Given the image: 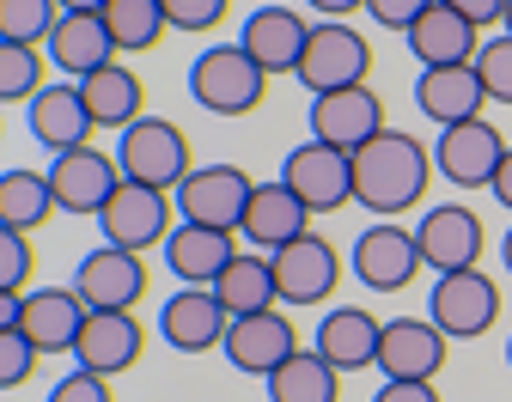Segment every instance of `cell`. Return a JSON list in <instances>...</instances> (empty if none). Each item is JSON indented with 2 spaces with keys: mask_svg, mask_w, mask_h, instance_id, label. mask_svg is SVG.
Here are the masks:
<instances>
[{
  "mask_svg": "<svg viewBox=\"0 0 512 402\" xmlns=\"http://www.w3.org/2000/svg\"><path fill=\"white\" fill-rule=\"evenodd\" d=\"M348 165H354V208H372L378 220H403L427 195L433 147H421L403 128H384L360 153H348Z\"/></svg>",
  "mask_w": 512,
  "mask_h": 402,
  "instance_id": "1",
  "label": "cell"
},
{
  "mask_svg": "<svg viewBox=\"0 0 512 402\" xmlns=\"http://www.w3.org/2000/svg\"><path fill=\"white\" fill-rule=\"evenodd\" d=\"M116 171H122V183L177 195V183L196 171V147H189V134L171 116H141L116 134Z\"/></svg>",
  "mask_w": 512,
  "mask_h": 402,
  "instance_id": "2",
  "label": "cell"
},
{
  "mask_svg": "<svg viewBox=\"0 0 512 402\" xmlns=\"http://www.w3.org/2000/svg\"><path fill=\"white\" fill-rule=\"evenodd\" d=\"M372 74V43L360 25L348 19H317L311 37H305V55L293 67V80L311 92V98H324V92H342V86H366Z\"/></svg>",
  "mask_w": 512,
  "mask_h": 402,
  "instance_id": "3",
  "label": "cell"
},
{
  "mask_svg": "<svg viewBox=\"0 0 512 402\" xmlns=\"http://www.w3.org/2000/svg\"><path fill=\"white\" fill-rule=\"evenodd\" d=\"M189 98L202 110H214V116H250L269 98V74L238 43H208L196 61H189Z\"/></svg>",
  "mask_w": 512,
  "mask_h": 402,
  "instance_id": "4",
  "label": "cell"
},
{
  "mask_svg": "<svg viewBox=\"0 0 512 402\" xmlns=\"http://www.w3.org/2000/svg\"><path fill=\"white\" fill-rule=\"evenodd\" d=\"M415 244H421V268L439 275H464V268H482V214L464 208V201H433V208L415 220Z\"/></svg>",
  "mask_w": 512,
  "mask_h": 402,
  "instance_id": "5",
  "label": "cell"
},
{
  "mask_svg": "<svg viewBox=\"0 0 512 402\" xmlns=\"http://www.w3.org/2000/svg\"><path fill=\"white\" fill-rule=\"evenodd\" d=\"M348 268H354V281L372 287V293H403V287L421 275L415 226H403V220H372V226L348 244Z\"/></svg>",
  "mask_w": 512,
  "mask_h": 402,
  "instance_id": "6",
  "label": "cell"
},
{
  "mask_svg": "<svg viewBox=\"0 0 512 402\" xmlns=\"http://www.w3.org/2000/svg\"><path fill=\"white\" fill-rule=\"evenodd\" d=\"M250 189L256 177L244 165H196L183 183H177V220L189 226H214V232H238L244 208H250Z\"/></svg>",
  "mask_w": 512,
  "mask_h": 402,
  "instance_id": "7",
  "label": "cell"
},
{
  "mask_svg": "<svg viewBox=\"0 0 512 402\" xmlns=\"http://www.w3.org/2000/svg\"><path fill=\"white\" fill-rule=\"evenodd\" d=\"M43 177H49V189H55V208H61V214H86V220H98L104 201L122 189L116 153H104V147H92V141H86V147H68V153H49Z\"/></svg>",
  "mask_w": 512,
  "mask_h": 402,
  "instance_id": "8",
  "label": "cell"
},
{
  "mask_svg": "<svg viewBox=\"0 0 512 402\" xmlns=\"http://www.w3.org/2000/svg\"><path fill=\"white\" fill-rule=\"evenodd\" d=\"M171 226H177V201H171L165 189H141V183H122V189L104 201V214H98L104 244L135 250V256L159 250V244L171 238Z\"/></svg>",
  "mask_w": 512,
  "mask_h": 402,
  "instance_id": "9",
  "label": "cell"
},
{
  "mask_svg": "<svg viewBox=\"0 0 512 402\" xmlns=\"http://www.w3.org/2000/svg\"><path fill=\"white\" fill-rule=\"evenodd\" d=\"M452 360V335H445L433 317H391L378 335V372L391 384H433L439 366Z\"/></svg>",
  "mask_w": 512,
  "mask_h": 402,
  "instance_id": "10",
  "label": "cell"
},
{
  "mask_svg": "<svg viewBox=\"0 0 512 402\" xmlns=\"http://www.w3.org/2000/svg\"><path fill=\"white\" fill-rule=\"evenodd\" d=\"M500 159H506V134L488 116L452 122V128H439V141H433V171L452 189H488Z\"/></svg>",
  "mask_w": 512,
  "mask_h": 402,
  "instance_id": "11",
  "label": "cell"
},
{
  "mask_svg": "<svg viewBox=\"0 0 512 402\" xmlns=\"http://www.w3.org/2000/svg\"><path fill=\"white\" fill-rule=\"evenodd\" d=\"M427 317L452 335V342H476L500 323V281L482 275V268H464V275H439L433 281V299H427Z\"/></svg>",
  "mask_w": 512,
  "mask_h": 402,
  "instance_id": "12",
  "label": "cell"
},
{
  "mask_svg": "<svg viewBox=\"0 0 512 402\" xmlns=\"http://www.w3.org/2000/svg\"><path fill=\"white\" fill-rule=\"evenodd\" d=\"M281 183L311 208V220L317 214H336V208L354 201V165H348L342 147H324V141H299L281 159Z\"/></svg>",
  "mask_w": 512,
  "mask_h": 402,
  "instance_id": "13",
  "label": "cell"
},
{
  "mask_svg": "<svg viewBox=\"0 0 512 402\" xmlns=\"http://www.w3.org/2000/svg\"><path fill=\"white\" fill-rule=\"evenodd\" d=\"M226 366L232 372H250V378H269L275 366H287L299 354V329L293 317L275 305V311H250V317H232L226 323V342H220Z\"/></svg>",
  "mask_w": 512,
  "mask_h": 402,
  "instance_id": "14",
  "label": "cell"
},
{
  "mask_svg": "<svg viewBox=\"0 0 512 402\" xmlns=\"http://www.w3.org/2000/svg\"><path fill=\"white\" fill-rule=\"evenodd\" d=\"M269 262H275V293H281V305H324V299H336L342 268H348V262L336 256V244L317 238V232L293 238V244L275 250Z\"/></svg>",
  "mask_w": 512,
  "mask_h": 402,
  "instance_id": "15",
  "label": "cell"
},
{
  "mask_svg": "<svg viewBox=\"0 0 512 402\" xmlns=\"http://www.w3.org/2000/svg\"><path fill=\"white\" fill-rule=\"evenodd\" d=\"M86 311H135L141 293H147V262L135 250H116V244H98L74 262V281H68Z\"/></svg>",
  "mask_w": 512,
  "mask_h": 402,
  "instance_id": "16",
  "label": "cell"
},
{
  "mask_svg": "<svg viewBox=\"0 0 512 402\" xmlns=\"http://www.w3.org/2000/svg\"><path fill=\"white\" fill-rule=\"evenodd\" d=\"M311 141L324 147H342V153H360L372 134H384L391 122H384V98L372 86H342V92H324L311 98Z\"/></svg>",
  "mask_w": 512,
  "mask_h": 402,
  "instance_id": "17",
  "label": "cell"
},
{
  "mask_svg": "<svg viewBox=\"0 0 512 402\" xmlns=\"http://www.w3.org/2000/svg\"><path fill=\"white\" fill-rule=\"evenodd\" d=\"M147 354V329L135 311H86L80 342H74V366L98 372V378H122L128 366H141Z\"/></svg>",
  "mask_w": 512,
  "mask_h": 402,
  "instance_id": "18",
  "label": "cell"
},
{
  "mask_svg": "<svg viewBox=\"0 0 512 402\" xmlns=\"http://www.w3.org/2000/svg\"><path fill=\"white\" fill-rule=\"evenodd\" d=\"M305 232H311V208H305V201H299L281 177H269V183L250 189V208H244V220H238L244 250L275 256V250H287V244L305 238Z\"/></svg>",
  "mask_w": 512,
  "mask_h": 402,
  "instance_id": "19",
  "label": "cell"
},
{
  "mask_svg": "<svg viewBox=\"0 0 512 402\" xmlns=\"http://www.w3.org/2000/svg\"><path fill=\"white\" fill-rule=\"evenodd\" d=\"M305 37H311V19L293 13V7H256V13H244V25H238V49H244L256 67H263L269 80H275V74H293V67H299Z\"/></svg>",
  "mask_w": 512,
  "mask_h": 402,
  "instance_id": "20",
  "label": "cell"
},
{
  "mask_svg": "<svg viewBox=\"0 0 512 402\" xmlns=\"http://www.w3.org/2000/svg\"><path fill=\"white\" fill-rule=\"evenodd\" d=\"M86 323V299L74 287H31L19 293V335L37 354H74Z\"/></svg>",
  "mask_w": 512,
  "mask_h": 402,
  "instance_id": "21",
  "label": "cell"
},
{
  "mask_svg": "<svg viewBox=\"0 0 512 402\" xmlns=\"http://www.w3.org/2000/svg\"><path fill=\"white\" fill-rule=\"evenodd\" d=\"M226 305L214 299V287H177L165 305H159V335L177 348V354H208L226 342Z\"/></svg>",
  "mask_w": 512,
  "mask_h": 402,
  "instance_id": "22",
  "label": "cell"
},
{
  "mask_svg": "<svg viewBox=\"0 0 512 402\" xmlns=\"http://www.w3.org/2000/svg\"><path fill=\"white\" fill-rule=\"evenodd\" d=\"M25 128H31L37 147L68 153V147H86V141H92L98 122H92V110H86V98H80L74 80H55V86H43V92L25 104Z\"/></svg>",
  "mask_w": 512,
  "mask_h": 402,
  "instance_id": "23",
  "label": "cell"
},
{
  "mask_svg": "<svg viewBox=\"0 0 512 402\" xmlns=\"http://www.w3.org/2000/svg\"><path fill=\"white\" fill-rule=\"evenodd\" d=\"M159 250H165V268L177 275V287H214L226 275V262L238 256V232H214V226L177 220Z\"/></svg>",
  "mask_w": 512,
  "mask_h": 402,
  "instance_id": "24",
  "label": "cell"
},
{
  "mask_svg": "<svg viewBox=\"0 0 512 402\" xmlns=\"http://www.w3.org/2000/svg\"><path fill=\"white\" fill-rule=\"evenodd\" d=\"M43 55H49L55 74H61V80H74V86H80L86 74H98V67L122 61L98 13H61L55 31H49V43H43Z\"/></svg>",
  "mask_w": 512,
  "mask_h": 402,
  "instance_id": "25",
  "label": "cell"
},
{
  "mask_svg": "<svg viewBox=\"0 0 512 402\" xmlns=\"http://www.w3.org/2000/svg\"><path fill=\"white\" fill-rule=\"evenodd\" d=\"M378 335H384V323H378L366 305H336V311L317 317L311 354H324L336 372H360V366L378 360Z\"/></svg>",
  "mask_w": 512,
  "mask_h": 402,
  "instance_id": "26",
  "label": "cell"
},
{
  "mask_svg": "<svg viewBox=\"0 0 512 402\" xmlns=\"http://www.w3.org/2000/svg\"><path fill=\"white\" fill-rule=\"evenodd\" d=\"M488 92L476 80V61L464 67H421V80H415V110L433 122V128H452V122H470L482 116Z\"/></svg>",
  "mask_w": 512,
  "mask_h": 402,
  "instance_id": "27",
  "label": "cell"
},
{
  "mask_svg": "<svg viewBox=\"0 0 512 402\" xmlns=\"http://www.w3.org/2000/svg\"><path fill=\"white\" fill-rule=\"evenodd\" d=\"M403 43H409V55L421 61V67H464V61H476V49H482V31L470 25V19H458L452 7H433L403 31Z\"/></svg>",
  "mask_w": 512,
  "mask_h": 402,
  "instance_id": "28",
  "label": "cell"
},
{
  "mask_svg": "<svg viewBox=\"0 0 512 402\" xmlns=\"http://www.w3.org/2000/svg\"><path fill=\"white\" fill-rule=\"evenodd\" d=\"M80 98H86V110H92V122L98 128H128V122H141L147 116V86H141V74L128 61H110V67H98V74H86L80 80Z\"/></svg>",
  "mask_w": 512,
  "mask_h": 402,
  "instance_id": "29",
  "label": "cell"
},
{
  "mask_svg": "<svg viewBox=\"0 0 512 402\" xmlns=\"http://www.w3.org/2000/svg\"><path fill=\"white\" fill-rule=\"evenodd\" d=\"M214 299L226 305V317H250V311H275L281 293H275V262L263 250H238L226 262V275L214 281Z\"/></svg>",
  "mask_w": 512,
  "mask_h": 402,
  "instance_id": "30",
  "label": "cell"
},
{
  "mask_svg": "<svg viewBox=\"0 0 512 402\" xmlns=\"http://www.w3.org/2000/svg\"><path fill=\"white\" fill-rule=\"evenodd\" d=\"M55 214H61V208H55V189H49L43 171H31V165L0 171V226H13V232L31 238V232H43Z\"/></svg>",
  "mask_w": 512,
  "mask_h": 402,
  "instance_id": "31",
  "label": "cell"
},
{
  "mask_svg": "<svg viewBox=\"0 0 512 402\" xmlns=\"http://www.w3.org/2000/svg\"><path fill=\"white\" fill-rule=\"evenodd\" d=\"M269 402H342V372L324 354H293L287 366H275L269 378Z\"/></svg>",
  "mask_w": 512,
  "mask_h": 402,
  "instance_id": "32",
  "label": "cell"
},
{
  "mask_svg": "<svg viewBox=\"0 0 512 402\" xmlns=\"http://www.w3.org/2000/svg\"><path fill=\"white\" fill-rule=\"evenodd\" d=\"M104 31H110V43H116V55H147V49H159L165 43V7L159 0H104Z\"/></svg>",
  "mask_w": 512,
  "mask_h": 402,
  "instance_id": "33",
  "label": "cell"
},
{
  "mask_svg": "<svg viewBox=\"0 0 512 402\" xmlns=\"http://www.w3.org/2000/svg\"><path fill=\"white\" fill-rule=\"evenodd\" d=\"M43 67L49 55L31 43H0V110L7 104H31L43 92Z\"/></svg>",
  "mask_w": 512,
  "mask_h": 402,
  "instance_id": "34",
  "label": "cell"
},
{
  "mask_svg": "<svg viewBox=\"0 0 512 402\" xmlns=\"http://www.w3.org/2000/svg\"><path fill=\"white\" fill-rule=\"evenodd\" d=\"M61 7L55 0H0V43H31L43 49L49 31H55Z\"/></svg>",
  "mask_w": 512,
  "mask_h": 402,
  "instance_id": "35",
  "label": "cell"
},
{
  "mask_svg": "<svg viewBox=\"0 0 512 402\" xmlns=\"http://www.w3.org/2000/svg\"><path fill=\"white\" fill-rule=\"evenodd\" d=\"M31 275H37V250H31V238L13 232V226H0V293H7V299L31 293Z\"/></svg>",
  "mask_w": 512,
  "mask_h": 402,
  "instance_id": "36",
  "label": "cell"
},
{
  "mask_svg": "<svg viewBox=\"0 0 512 402\" xmlns=\"http://www.w3.org/2000/svg\"><path fill=\"white\" fill-rule=\"evenodd\" d=\"M476 80H482L488 104H512V37L506 31L476 49Z\"/></svg>",
  "mask_w": 512,
  "mask_h": 402,
  "instance_id": "37",
  "label": "cell"
},
{
  "mask_svg": "<svg viewBox=\"0 0 512 402\" xmlns=\"http://www.w3.org/2000/svg\"><path fill=\"white\" fill-rule=\"evenodd\" d=\"M37 360H43V354L19 335V323H13V329H0V396H7V390H25L31 372H37Z\"/></svg>",
  "mask_w": 512,
  "mask_h": 402,
  "instance_id": "38",
  "label": "cell"
},
{
  "mask_svg": "<svg viewBox=\"0 0 512 402\" xmlns=\"http://www.w3.org/2000/svg\"><path fill=\"white\" fill-rule=\"evenodd\" d=\"M159 7H165V25L171 31H214L220 19H226V7H232V0H159Z\"/></svg>",
  "mask_w": 512,
  "mask_h": 402,
  "instance_id": "39",
  "label": "cell"
},
{
  "mask_svg": "<svg viewBox=\"0 0 512 402\" xmlns=\"http://www.w3.org/2000/svg\"><path fill=\"white\" fill-rule=\"evenodd\" d=\"M43 402H116V390H110V378H98V372L74 366V372H61V378L49 384V396H43Z\"/></svg>",
  "mask_w": 512,
  "mask_h": 402,
  "instance_id": "40",
  "label": "cell"
},
{
  "mask_svg": "<svg viewBox=\"0 0 512 402\" xmlns=\"http://www.w3.org/2000/svg\"><path fill=\"white\" fill-rule=\"evenodd\" d=\"M427 7H433V0H366V19L384 25V31H409Z\"/></svg>",
  "mask_w": 512,
  "mask_h": 402,
  "instance_id": "41",
  "label": "cell"
},
{
  "mask_svg": "<svg viewBox=\"0 0 512 402\" xmlns=\"http://www.w3.org/2000/svg\"><path fill=\"white\" fill-rule=\"evenodd\" d=\"M439 7H452V13H458V19H470L476 31L506 19V0H439Z\"/></svg>",
  "mask_w": 512,
  "mask_h": 402,
  "instance_id": "42",
  "label": "cell"
},
{
  "mask_svg": "<svg viewBox=\"0 0 512 402\" xmlns=\"http://www.w3.org/2000/svg\"><path fill=\"white\" fill-rule=\"evenodd\" d=\"M372 402H439V384H391L384 378Z\"/></svg>",
  "mask_w": 512,
  "mask_h": 402,
  "instance_id": "43",
  "label": "cell"
},
{
  "mask_svg": "<svg viewBox=\"0 0 512 402\" xmlns=\"http://www.w3.org/2000/svg\"><path fill=\"white\" fill-rule=\"evenodd\" d=\"M305 13H324V19H348V13H366V0H299Z\"/></svg>",
  "mask_w": 512,
  "mask_h": 402,
  "instance_id": "44",
  "label": "cell"
},
{
  "mask_svg": "<svg viewBox=\"0 0 512 402\" xmlns=\"http://www.w3.org/2000/svg\"><path fill=\"white\" fill-rule=\"evenodd\" d=\"M488 195L500 201V208H512V147H506V159H500V171H494V183H488Z\"/></svg>",
  "mask_w": 512,
  "mask_h": 402,
  "instance_id": "45",
  "label": "cell"
},
{
  "mask_svg": "<svg viewBox=\"0 0 512 402\" xmlns=\"http://www.w3.org/2000/svg\"><path fill=\"white\" fill-rule=\"evenodd\" d=\"M61 13H104V0H55Z\"/></svg>",
  "mask_w": 512,
  "mask_h": 402,
  "instance_id": "46",
  "label": "cell"
},
{
  "mask_svg": "<svg viewBox=\"0 0 512 402\" xmlns=\"http://www.w3.org/2000/svg\"><path fill=\"white\" fill-rule=\"evenodd\" d=\"M13 323H19V299L0 293V329H13Z\"/></svg>",
  "mask_w": 512,
  "mask_h": 402,
  "instance_id": "47",
  "label": "cell"
},
{
  "mask_svg": "<svg viewBox=\"0 0 512 402\" xmlns=\"http://www.w3.org/2000/svg\"><path fill=\"white\" fill-rule=\"evenodd\" d=\"M500 262H506V275H512V226H506V238H500Z\"/></svg>",
  "mask_w": 512,
  "mask_h": 402,
  "instance_id": "48",
  "label": "cell"
},
{
  "mask_svg": "<svg viewBox=\"0 0 512 402\" xmlns=\"http://www.w3.org/2000/svg\"><path fill=\"white\" fill-rule=\"evenodd\" d=\"M500 31H506V37H512V0H506V19H500Z\"/></svg>",
  "mask_w": 512,
  "mask_h": 402,
  "instance_id": "49",
  "label": "cell"
},
{
  "mask_svg": "<svg viewBox=\"0 0 512 402\" xmlns=\"http://www.w3.org/2000/svg\"><path fill=\"white\" fill-rule=\"evenodd\" d=\"M506 366H512V335H506Z\"/></svg>",
  "mask_w": 512,
  "mask_h": 402,
  "instance_id": "50",
  "label": "cell"
}]
</instances>
